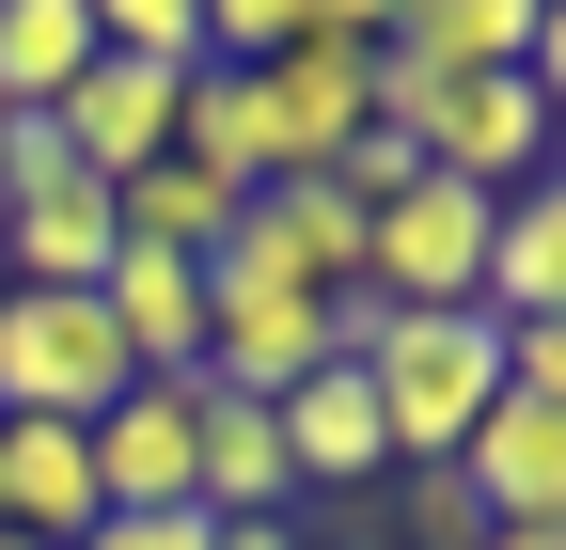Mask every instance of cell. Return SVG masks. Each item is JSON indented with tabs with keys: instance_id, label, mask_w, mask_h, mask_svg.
<instances>
[{
	"instance_id": "cell-1",
	"label": "cell",
	"mask_w": 566,
	"mask_h": 550,
	"mask_svg": "<svg viewBox=\"0 0 566 550\" xmlns=\"http://www.w3.org/2000/svg\"><path fill=\"white\" fill-rule=\"evenodd\" d=\"M363 393L394 425V472H457V441L504 409V315H409L363 362Z\"/></svg>"
},
{
	"instance_id": "cell-2",
	"label": "cell",
	"mask_w": 566,
	"mask_h": 550,
	"mask_svg": "<svg viewBox=\"0 0 566 550\" xmlns=\"http://www.w3.org/2000/svg\"><path fill=\"white\" fill-rule=\"evenodd\" d=\"M315 362H331V299L300 284V267H268L252 236H221V252H205V393L283 409Z\"/></svg>"
},
{
	"instance_id": "cell-3",
	"label": "cell",
	"mask_w": 566,
	"mask_h": 550,
	"mask_svg": "<svg viewBox=\"0 0 566 550\" xmlns=\"http://www.w3.org/2000/svg\"><path fill=\"white\" fill-rule=\"evenodd\" d=\"M488 221H504L488 189L409 173L378 221H363V284H378L394 315H488Z\"/></svg>"
},
{
	"instance_id": "cell-4",
	"label": "cell",
	"mask_w": 566,
	"mask_h": 550,
	"mask_svg": "<svg viewBox=\"0 0 566 550\" xmlns=\"http://www.w3.org/2000/svg\"><path fill=\"white\" fill-rule=\"evenodd\" d=\"M111 252H126V221H111L95 173H32V189H0V267H17V299H95Z\"/></svg>"
},
{
	"instance_id": "cell-5",
	"label": "cell",
	"mask_w": 566,
	"mask_h": 550,
	"mask_svg": "<svg viewBox=\"0 0 566 550\" xmlns=\"http://www.w3.org/2000/svg\"><path fill=\"white\" fill-rule=\"evenodd\" d=\"M80 441H95V504L111 519H205V488H189V378L111 393Z\"/></svg>"
},
{
	"instance_id": "cell-6",
	"label": "cell",
	"mask_w": 566,
	"mask_h": 550,
	"mask_svg": "<svg viewBox=\"0 0 566 550\" xmlns=\"http://www.w3.org/2000/svg\"><path fill=\"white\" fill-rule=\"evenodd\" d=\"M252 95H268V173H331L378 126V47H283Z\"/></svg>"
},
{
	"instance_id": "cell-7",
	"label": "cell",
	"mask_w": 566,
	"mask_h": 550,
	"mask_svg": "<svg viewBox=\"0 0 566 550\" xmlns=\"http://www.w3.org/2000/svg\"><path fill=\"white\" fill-rule=\"evenodd\" d=\"M457 488L488 504V535H566V409L504 393V409L457 441Z\"/></svg>"
},
{
	"instance_id": "cell-8",
	"label": "cell",
	"mask_w": 566,
	"mask_h": 550,
	"mask_svg": "<svg viewBox=\"0 0 566 550\" xmlns=\"http://www.w3.org/2000/svg\"><path fill=\"white\" fill-rule=\"evenodd\" d=\"M189 488H205V519H283V504H300V472H283V409L189 378Z\"/></svg>"
},
{
	"instance_id": "cell-9",
	"label": "cell",
	"mask_w": 566,
	"mask_h": 550,
	"mask_svg": "<svg viewBox=\"0 0 566 550\" xmlns=\"http://www.w3.org/2000/svg\"><path fill=\"white\" fill-rule=\"evenodd\" d=\"M95 315H111V347L142 362V378H205V267L189 252H111V284H95Z\"/></svg>"
},
{
	"instance_id": "cell-10",
	"label": "cell",
	"mask_w": 566,
	"mask_h": 550,
	"mask_svg": "<svg viewBox=\"0 0 566 550\" xmlns=\"http://www.w3.org/2000/svg\"><path fill=\"white\" fill-rule=\"evenodd\" d=\"M378 63L394 80H520L535 0H409V17H378Z\"/></svg>"
},
{
	"instance_id": "cell-11",
	"label": "cell",
	"mask_w": 566,
	"mask_h": 550,
	"mask_svg": "<svg viewBox=\"0 0 566 550\" xmlns=\"http://www.w3.org/2000/svg\"><path fill=\"white\" fill-rule=\"evenodd\" d=\"M283 472H300V488H394V425H378V393L346 362H315L283 393Z\"/></svg>"
},
{
	"instance_id": "cell-12",
	"label": "cell",
	"mask_w": 566,
	"mask_h": 550,
	"mask_svg": "<svg viewBox=\"0 0 566 550\" xmlns=\"http://www.w3.org/2000/svg\"><path fill=\"white\" fill-rule=\"evenodd\" d=\"M111 504H95V441L80 425H0V535L32 550H80Z\"/></svg>"
},
{
	"instance_id": "cell-13",
	"label": "cell",
	"mask_w": 566,
	"mask_h": 550,
	"mask_svg": "<svg viewBox=\"0 0 566 550\" xmlns=\"http://www.w3.org/2000/svg\"><path fill=\"white\" fill-rule=\"evenodd\" d=\"M488 315H504V330L566 315V158L535 189H504V221H488Z\"/></svg>"
},
{
	"instance_id": "cell-14",
	"label": "cell",
	"mask_w": 566,
	"mask_h": 550,
	"mask_svg": "<svg viewBox=\"0 0 566 550\" xmlns=\"http://www.w3.org/2000/svg\"><path fill=\"white\" fill-rule=\"evenodd\" d=\"M111 221H126L142 252H189V267H205V252H221V236L252 221V189H221V173L158 158V173H126V189H111Z\"/></svg>"
},
{
	"instance_id": "cell-15",
	"label": "cell",
	"mask_w": 566,
	"mask_h": 550,
	"mask_svg": "<svg viewBox=\"0 0 566 550\" xmlns=\"http://www.w3.org/2000/svg\"><path fill=\"white\" fill-rule=\"evenodd\" d=\"M95 63V0H0V110H63Z\"/></svg>"
},
{
	"instance_id": "cell-16",
	"label": "cell",
	"mask_w": 566,
	"mask_h": 550,
	"mask_svg": "<svg viewBox=\"0 0 566 550\" xmlns=\"http://www.w3.org/2000/svg\"><path fill=\"white\" fill-rule=\"evenodd\" d=\"M394 488H409V535H378V550H488V504L457 472H394Z\"/></svg>"
},
{
	"instance_id": "cell-17",
	"label": "cell",
	"mask_w": 566,
	"mask_h": 550,
	"mask_svg": "<svg viewBox=\"0 0 566 550\" xmlns=\"http://www.w3.org/2000/svg\"><path fill=\"white\" fill-rule=\"evenodd\" d=\"M504 393H535V409H566V315H535V330H504Z\"/></svg>"
},
{
	"instance_id": "cell-18",
	"label": "cell",
	"mask_w": 566,
	"mask_h": 550,
	"mask_svg": "<svg viewBox=\"0 0 566 550\" xmlns=\"http://www.w3.org/2000/svg\"><path fill=\"white\" fill-rule=\"evenodd\" d=\"M520 80H535V110H551V142H566V0H535V63H520Z\"/></svg>"
},
{
	"instance_id": "cell-19",
	"label": "cell",
	"mask_w": 566,
	"mask_h": 550,
	"mask_svg": "<svg viewBox=\"0 0 566 550\" xmlns=\"http://www.w3.org/2000/svg\"><path fill=\"white\" fill-rule=\"evenodd\" d=\"M80 550H221V519H95Z\"/></svg>"
},
{
	"instance_id": "cell-20",
	"label": "cell",
	"mask_w": 566,
	"mask_h": 550,
	"mask_svg": "<svg viewBox=\"0 0 566 550\" xmlns=\"http://www.w3.org/2000/svg\"><path fill=\"white\" fill-rule=\"evenodd\" d=\"M221 550H300V519H221Z\"/></svg>"
},
{
	"instance_id": "cell-21",
	"label": "cell",
	"mask_w": 566,
	"mask_h": 550,
	"mask_svg": "<svg viewBox=\"0 0 566 550\" xmlns=\"http://www.w3.org/2000/svg\"><path fill=\"white\" fill-rule=\"evenodd\" d=\"M488 550H566V535H488Z\"/></svg>"
},
{
	"instance_id": "cell-22",
	"label": "cell",
	"mask_w": 566,
	"mask_h": 550,
	"mask_svg": "<svg viewBox=\"0 0 566 550\" xmlns=\"http://www.w3.org/2000/svg\"><path fill=\"white\" fill-rule=\"evenodd\" d=\"M0 550H32V535H0Z\"/></svg>"
},
{
	"instance_id": "cell-23",
	"label": "cell",
	"mask_w": 566,
	"mask_h": 550,
	"mask_svg": "<svg viewBox=\"0 0 566 550\" xmlns=\"http://www.w3.org/2000/svg\"><path fill=\"white\" fill-rule=\"evenodd\" d=\"M346 550H378V535H346Z\"/></svg>"
},
{
	"instance_id": "cell-24",
	"label": "cell",
	"mask_w": 566,
	"mask_h": 550,
	"mask_svg": "<svg viewBox=\"0 0 566 550\" xmlns=\"http://www.w3.org/2000/svg\"><path fill=\"white\" fill-rule=\"evenodd\" d=\"M0 126H17V110H0Z\"/></svg>"
}]
</instances>
